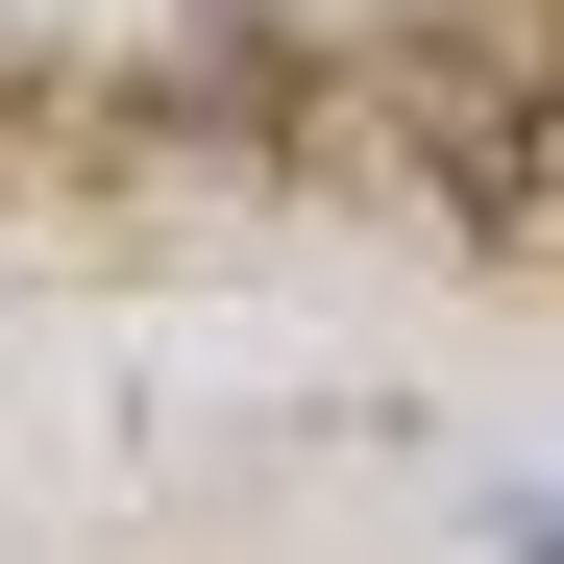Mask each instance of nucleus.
Returning <instances> with one entry per match:
<instances>
[{
  "label": "nucleus",
  "mask_w": 564,
  "mask_h": 564,
  "mask_svg": "<svg viewBox=\"0 0 564 564\" xmlns=\"http://www.w3.org/2000/svg\"><path fill=\"white\" fill-rule=\"evenodd\" d=\"M516 564H564V491H540V516H516Z\"/></svg>",
  "instance_id": "nucleus-1"
}]
</instances>
